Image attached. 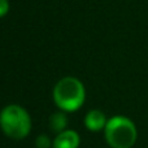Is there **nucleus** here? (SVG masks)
Wrapping results in <instances>:
<instances>
[{
  "instance_id": "f257e3e1",
  "label": "nucleus",
  "mask_w": 148,
  "mask_h": 148,
  "mask_svg": "<svg viewBox=\"0 0 148 148\" xmlns=\"http://www.w3.org/2000/svg\"><path fill=\"white\" fill-rule=\"evenodd\" d=\"M86 100L84 86L75 77H64L53 87V101L62 112H75Z\"/></svg>"
},
{
  "instance_id": "0eeeda50",
  "label": "nucleus",
  "mask_w": 148,
  "mask_h": 148,
  "mask_svg": "<svg viewBox=\"0 0 148 148\" xmlns=\"http://www.w3.org/2000/svg\"><path fill=\"white\" fill-rule=\"evenodd\" d=\"M52 144H53V142H51V139H49L46 134H42V135L35 138V147L36 148H51Z\"/></svg>"
},
{
  "instance_id": "39448f33",
  "label": "nucleus",
  "mask_w": 148,
  "mask_h": 148,
  "mask_svg": "<svg viewBox=\"0 0 148 148\" xmlns=\"http://www.w3.org/2000/svg\"><path fill=\"white\" fill-rule=\"evenodd\" d=\"M107 117H105L104 112L99 109H92L84 117V126L87 130L97 133V131H104L105 126H107Z\"/></svg>"
},
{
  "instance_id": "f03ea898",
  "label": "nucleus",
  "mask_w": 148,
  "mask_h": 148,
  "mask_svg": "<svg viewBox=\"0 0 148 148\" xmlns=\"http://www.w3.org/2000/svg\"><path fill=\"white\" fill-rule=\"evenodd\" d=\"M0 129L8 138L22 140L31 131V117L23 107L9 104L0 112Z\"/></svg>"
},
{
  "instance_id": "7ed1b4c3",
  "label": "nucleus",
  "mask_w": 148,
  "mask_h": 148,
  "mask_svg": "<svg viewBox=\"0 0 148 148\" xmlns=\"http://www.w3.org/2000/svg\"><path fill=\"white\" fill-rule=\"evenodd\" d=\"M104 136L110 148H133L138 139V130L130 118L114 116L108 120Z\"/></svg>"
},
{
  "instance_id": "6e6552de",
  "label": "nucleus",
  "mask_w": 148,
  "mask_h": 148,
  "mask_svg": "<svg viewBox=\"0 0 148 148\" xmlns=\"http://www.w3.org/2000/svg\"><path fill=\"white\" fill-rule=\"evenodd\" d=\"M9 0H0V18L5 17L9 12Z\"/></svg>"
},
{
  "instance_id": "20e7f679",
  "label": "nucleus",
  "mask_w": 148,
  "mask_h": 148,
  "mask_svg": "<svg viewBox=\"0 0 148 148\" xmlns=\"http://www.w3.org/2000/svg\"><path fill=\"white\" fill-rule=\"evenodd\" d=\"M81 144V136L75 130H66L59 133L53 139V148H78Z\"/></svg>"
},
{
  "instance_id": "423d86ee",
  "label": "nucleus",
  "mask_w": 148,
  "mask_h": 148,
  "mask_svg": "<svg viewBox=\"0 0 148 148\" xmlns=\"http://www.w3.org/2000/svg\"><path fill=\"white\" fill-rule=\"evenodd\" d=\"M66 112H56L49 117V126L55 133H61V131L66 130L68 126V117L65 114Z\"/></svg>"
}]
</instances>
